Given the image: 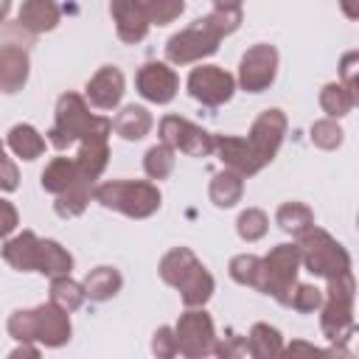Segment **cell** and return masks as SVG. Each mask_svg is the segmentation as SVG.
I'll return each instance as SVG.
<instances>
[{
	"label": "cell",
	"mask_w": 359,
	"mask_h": 359,
	"mask_svg": "<svg viewBox=\"0 0 359 359\" xmlns=\"http://www.w3.org/2000/svg\"><path fill=\"white\" fill-rule=\"evenodd\" d=\"M98 123V115L90 112L87 98L79 93H62L56 98V115H53V126L48 129V143L59 151L70 149L73 143H81L93 126Z\"/></svg>",
	"instance_id": "8"
},
{
	"label": "cell",
	"mask_w": 359,
	"mask_h": 359,
	"mask_svg": "<svg viewBox=\"0 0 359 359\" xmlns=\"http://www.w3.org/2000/svg\"><path fill=\"white\" fill-rule=\"evenodd\" d=\"M182 11H185V3H182V0H149L151 25H168V22H174Z\"/></svg>",
	"instance_id": "39"
},
{
	"label": "cell",
	"mask_w": 359,
	"mask_h": 359,
	"mask_svg": "<svg viewBox=\"0 0 359 359\" xmlns=\"http://www.w3.org/2000/svg\"><path fill=\"white\" fill-rule=\"evenodd\" d=\"M135 87L151 104H171L180 93V76L168 62H146L135 76Z\"/></svg>",
	"instance_id": "15"
},
{
	"label": "cell",
	"mask_w": 359,
	"mask_h": 359,
	"mask_svg": "<svg viewBox=\"0 0 359 359\" xmlns=\"http://www.w3.org/2000/svg\"><path fill=\"white\" fill-rule=\"evenodd\" d=\"M320 107H323L325 118L339 121V118H345V115L353 109V98H351V93H348L345 84L328 81V84H323V90H320Z\"/></svg>",
	"instance_id": "31"
},
{
	"label": "cell",
	"mask_w": 359,
	"mask_h": 359,
	"mask_svg": "<svg viewBox=\"0 0 359 359\" xmlns=\"http://www.w3.org/2000/svg\"><path fill=\"white\" fill-rule=\"evenodd\" d=\"M39 185H42V191H48V194H53V196L59 199V196L70 194L73 188H79V185H93V182L81 177L76 157H53V160L42 168ZM93 188H95V185H93Z\"/></svg>",
	"instance_id": "19"
},
{
	"label": "cell",
	"mask_w": 359,
	"mask_h": 359,
	"mask_svg": "<svg viewBox=\"0 0 359 359\" xmlns=\"http://www.w3.org/2000/svg\"><path fill=\"white\" fill-rule=\"evenodd\" d=\"M160 143H165L174 151H182L188 157H208L216 151V135H210L208 129L196 126L194 121L182 118V115H165L160 118Z\"/></svg>",
	"instance_id": "11"
},
{
	"label": "cell",
	"mask_w": 359,
	"mask_h": 359,
	"mask_svg": "<svg viewBox=\"0 0 359 359\" xmlns=\"http://www.w3.org/2000/svg\"><path fill=\"white\" fill-rule=\"evenodd\" d=\"M73 255L53 238H42V261H39V275L48 278H62L73 272Z\"/></svg>",
	"instance_id": "29"
},
{
	"label": "cell",
	"mask_w": 359,
	"mask_h": 359,
	"mask_svg": "<svg viewBox=\"0 0 359 359\" xmlns=\"http://www.w3.org/2000/svg\"><path fill=\"white\" fill-rule=\"evenodd\" d=\"M28 76H31L28 48L20 42H3V48H0V90L6 95H14L25 87Z\"/></svg>",
	"instance_id": "18"
},
{
	"label": "cell",
	"mask_w": 359,
	"mask_h": 359,
	"mask_svg": "<svg viewBox=\"0 0 359 359\" xmlns=\"http://www.w3.org/2000/svg\"><path fill=\"white\" fill-rule=\"evenodd\" d=\"M3 177H0V185H3V191L6 194H11L14 188H17V180H20V174H17V165H14V160L8 157V154H3Z\"/></svg>",
	"instance_id": "43"
},
{
	"label": "cell",
	"mask_w": 359,
	"mask_h": 359,
	"mask_svg": "<svg viewBox=\"0 0 359 359\" xmlns=\"http://www.w3.org/2000/svg\"><path fill=\"white\" fill-rule=\"evenodd\" d=\"M174 165H177V151L168 149L165 143L149 146L143 154V171L149 180H168L174 174Z\"/></svg>",
	"instance_id": "32"
},
{
	"label": "cell",
	"mask_w": 359,
	"mask_h": 359,
	"mask_svg": "<svg viewBox=\"0 0 359 359\" xmlns=\"http://www.w3.org/2000/svg\"><path fill=\"white\" fill-rule=\"evenodd\" d=\"M356 227H359V216H356Z\"/></svg>",
	"instance_id": "47"
},
{
	"label": "cell",
	"mask_w": 359,
	"mask_h": 359,
	"mask_svg": "<svg viewBox=\"0 0 359 359\" xmlns=\"http://www.w3.org/2000/svg\"><path fill=\"white\" fill-rule=\"evenodd\" d=\"M93 199L129 219H149L163 205V194L151 180H104L95 185Z\"/></svg>",
	"instance_id": "4"
},
{
	"label": "cell",
	"mask_w": 359,
	"mask_h": 359,
	"mask_svg": "<svg viewBox=\"0 0 359 359\" xmlns=\"http://www.w3.org/2000/svg\"><path fill=\"white\" fill-rule=\"evenodd\" d=\"M286 126H289V121H286L283 109H278V107L264 109V112L252 121V126H250L244 143H247V151H250V157L255 160V165H258L261 171H264V168L275 160V154L280 151V143H283V137H286Z\"/></svg>",
	"instance_id": "10"
},
{
	"label": "cell",
	"mask_w": 359,
	"mask_h": 359,
	"mask_svg": "<svg viewBox=\"0 0 359 359\" xmlns=\"http://www.w3.org/2000/svg\"><path fill=\"white\" fill-rule=\"evenodd\" d=\"M151 126H154V118H151V112H149L146 107H140V104H126V107L112 118L115 135L123 137V140H129V143L143 140V137L151 132Z\"/></svg>",
	"instance_id": "23"
},
{
	"label": "cell",
	"mask_w": 359,
	"mask_h": 359,
	"mask_svg": "<svg viewBox=\"0 0 359 359\" xmlns=\"http://www.w3.org/2000/svg\"><path fill=\"white\" fill-rule=\"evenodd\" d=\"M353 300H356V278L345 275L328 280L325 300L320 309V328L331 345H345L353 334Z\"/></svg>",
	"instance_id": "7"
},
{
	"label": "cell",
	"mask_w": 359,
	"mask_h": 359,
	"mask_svg": "<svg viewBox=\"0 0 359 359\" xmlns=\"http://www.w3.org/2000/svg\"><path fill=\"white\" fill-rule=\"evenodd\" d=\"M339 84L348 87L353 107H359V50H348L339 59Z\"/></svg>",
	"instance_id": "36"
},
{
	"label": "cell",
	"mask_w": 359,
	"mask_h": 359,
	"mask_svg": "<svg viewBox=\"0 0 359 359\" xmlns=\"http://www.w3.org/2000/svg\"><path fill=\"white\" fill-rule=\"evenodd\" d=\"M123 93H126V79L115 65L98 67L93 73V79L87 81V87H84L87 101L98 109H115L123 101Z\"/></svg>",
	"instance_id": "17"
},
{
	"label": "cell",
	"mask_w": 359,
	"mask_h": 359,
	"mask_svg": "<svg viewBox=\"0 0 359 359\" xmlns=\"http://www.w3.org/2000/svg\"><path fill=\"white\" fill-rule=\"evenodd\" d=\"M339 8H342V14H345V17L359 20V3H353V0H342V3H339Z\"/></svg>",
	"instance_id": "46"
},
{
	"label": "cell",
	"mask_w": 359,
	"mask_h": 359,
	"mask_svg": "<svg viewBox=\"0 0 359 359\" xmlns=\"http://www.w3.org/2000/svg\"><path fill=\"white\" fill-rule=\"evenodd\" d=\"M227 272L238 286H252L255 289L258 286V275H261V255H252V252L233 255Z\"/></svg>",
	"instance_id": "34"
},
{
	"label": "cell",
	"mask_w": 359,
	"mask_h": 359,
	"mask_svg": "<svg viewBox=\"0 0 359 359\" xmlns=\"http://www.w3.org/2000/svg\"><path fill=\"white\" fill-rule=\"evenodd\" d=\"M241 3H224L216 0L213 8L194 20L188 28L177 31L165 42V59L168 65H194L219 50V42L230 36L241 25Z\"/></svg>",
	"instance_id": "1"
},
{
	"label": "cell",
	"mask_w": 359,
	"mask_h": 359,
	"mask_svg": "<svg viewBox=\"0 0 359 359\" xmlns=\"http://www.w3.org/2000/svg\"><path fill=\"white\" fill-rule=\"evenodd\" d=\"M323 300H325L323 289H317L314 283H297L294 297H292V309L300 314H311V311L323 309Z\"/></svg>",
	"instance_id": "37"
},
{
	"label": "cell",
	"mask_w": 359,
	"mask_h": 359,
	"mask_svg": "<svg viewBox=\"0 0 359 359\" xmlns=\"http://www.w3.org/2000/svg\"><path fill=\"white\" fill-rule=\"evenodd\" d=\"M297 247H300V258H303L306 272L323 278L325 283L345 278V275H353V264H351L348 250L328 230H323V227L309 230L303 238H297Z\"/></svg>",
	"instance_id": "6"
},
{
	"label": "cell",
	"mask_w": 359,
	"mask_h": 359,
	"mask_svg": "<svg viewBox=\"0 0 359 359\" xmlns=\"http://www.w3.org/2000/svg\"><path fill=\"white\" fill-rule=\"evenodd\" d=\"M112 118L98 115V123L93 126V132L79 143L76 151V163L84 180H90L93 185H98L95 180L104 174L107 163H109V135H112Z\"/></svg>",
	"instance_id": "14"
},
{
	"label": "cell",
	"mask_w": 359,
	"mask_h": 359,
	"mask_svg": "<svg viewBox=\"0 0 359 359\" xmlns=\"http://www.w3.org/2000/svg\"><path fill=\"white\" fill-rule=\"evenodd\" d=\"M109 14H112L121 42L135 45V42L146 39V34L151 28L149 0H115V3H109Z\"/></svg>",
	"instance_id": "16"
},
{
	"label": "cell",
	"mask_w": 359,
	"mask_h": 359,
	"mask_svg": "<svg viewBox=\"0 0 359 359\" xmlns=\"http://www.w3.org/2000/svg\"><path fill=\"white\" fill-rule=\"evenodd\" d=\"M0 210H3V224H0V230H3V236H6V238H11V233H14V227L20 224V216H17V208L11 205V199H0Z\"/></svg>",
	"instance_id": "42"
},
{
	"label": "cell",
	"mask_w": 359,
	"mask_h": 359,
	"mask_svg": "<svg viewBox=\"0 0 359 359\" xmlns=\"http://www.w3.org/2000/svg\"><path fill=\"white\" fill-rule=\"evenodd\" d=\"M266 230H269V216H266L261 208H247V210H241L238 219H236V233H238V238L247 241V244L261 241V238L266 236Z\"/></svg>",
	"instance_id": "33"
},
{
	"label": "cell",
	"mask_w": 359,
	"mask_h": 359,
	"mask_svg": "<svg viewBox=\"0 0 359 359\" xmlns=\"http://www.w3.org/2000/svg\"><path fill=\"white\" fill-rule=\"evenodd\" d=\"M309 137H311V143H314L317 149H323V151H334V149L342 146L345 132H342V126H339L337 121H331V118H320V121L311 123Z\"/></svg>",
	"instance_id": "35"
},
{
	"label": "cell",
	"mask_w": 359,
	"mask_h": 359,
	"mask_svg": "<svg viewBox=\"0 0 359 359\" xmlns=\"http://www.w3.org/2000/svg\"><path fill=\"white\" fill-rule=\"evenodd\" d=\"M6 328H8V337L17 339L20 345L31 342V345H45V348H62L73 337L70 314L50 300L34 309H17L8 317Z\"/></svg>",
	"instance_id": "3"
},
{
	"label": "cell",
	"mask_w": 359,
	"mask_h": 359,
	"mask_svg": "<svg viewBox=\"0 0 359 359\" xmlns=\"http://www.w3.org/2000/svg\"><path fill=\"white\" fill-rule=\"evenodd\" d=\"M59 6L50 3V0H25L20 8H17V25L28 34H45V31H53L59 25Z\"/></svg>",
	"instance_id": "21"
},
{
	"label": "cell",
	"mask_w": 359,
	"mask_h": 359,
	"mask_svg": "<svg viewBox=\"0 0 359 359\" xmlns=\"http://www.w3.org/2000/svg\"><path fill=\"white\" fill-rule=\"evenodd\" d=\"M320 359H356V356L348 351V345H328V348H323Z\"/></svg>",
	"instance_id": "45"
},
{
	"label": "cell",
	"mask_w": 359,
	"mask_h": 359,
	"mask_svg": "<svg viewBox=\"0 0 359 359\" xmlns=\"http://www.w3.org/2000/svg\"><path fill=\"white\" fill-rule=\"evenodd\" d=\"M278 76V48L269 42H255L241 53L238 62V87L244 93H264Z\"/></svg>",
	"instance_id": "12"
},
{
	"label": "cell",
	"mask_w": 359,
	"mask_h": 359,
	"mask_svg": "<svg viewBox=\"0 0 359 359\" xmlns=\"http://www.w3.org/2000/svg\"><path fill=\"white\" fill-rule=\"evenodd\" d=\"M160 278L180 292L185 309H205V303L216 292V280L208 266L194 255L191 247H174L160 258Z\"/></svg>",
	"instance_id": "2"
},
{
	"label": "cell",
	"mask_w": 359,
	"mask_h": 359,
	"mask_svg": "<svg viewBox=\"0 0 359 359\" xmlns=\"http://www.w3.org/2000/svg\"><path fill=\"white\" fill-rule=\"evenodd\" d=\"M3 261L17 272H39L42 261V238L34 230H22L20 236L6 238L3 244Z\"/></svg>",
	"instance_id": "20"
},
{
	"label": "cell",
	"mask_w": 359,
	"mask_h": 359,
	"mask_svg": "<svg viewBox=\"0 0 359 359\" xmlns=\"http://www.w3.org/2000/svg\"><path fill=\"white\" fill-rule=\"evenodd\" d=\"M323 348H317L314 342L309 339H292L286 348H283V356L280 359H320Z\"/></svg>",
	"instance_id": "41"
},
{
	"label": "cell",
	"mask_w": 359,
	"mask_h": 359,
	"mask_svg": "<svg viewBox=\"0 0 359 359\" xmlns=\"http://www.w3.org/2000/svg\"><path fill=\"white\" fill-rule=\"evenodd\" d=\"M182 359H208L216 351V325L205 309H185L174 325Z\"/></svg>",
	"instance_id": "9"
},
{
	"label": "cell",
	"mask_w": 359,
	"mask_h": 359,
	"mask_svg": "<svg viewBox=\"0 0 359 359\" xmlns=\"http://www.w3.org/2000/svg\"><path fill=\"white\" fill-rule=\"evenodd\" d=\"M275 222L283 233L294 236V238H303L309 230H314V210L306 205V202H283L278 210H275Z\"/></svg>",
	"instance_id": "26"
},
{
	"label": "cell",
	"mask_w": 359,
	"mask_h": 359,
	"mask_svg": "<svg viewBox=\"0 0 359 359\" xmlns=\"http://www.w3.org/2000/svg\"><path fill=\"white\" fill-rule=\"evenodd\" d=\"M247 351V339L244 337H236V334H227L224 339L216 342V359H238L241 353Z\"/></svg>",
	"instance_id": "40"
},
{
	"label": "cell",
	"mask_w": 359,
	"mask_h": 359,
	"mask_svg": "<svg viewBox=\"0 0 359 359\" xmlns=\"http://www.w3.org/2000/svg\"><path fill=\"white\" fill-rule=\"evenodd\" d=\"M303 266L300 247L297 244H275L261 258V275H258V292L278 300L280 306H292L294 289H297V272Z\"/></svg>",
	"instance_id": "5"
},
{
	"label": "cell",
	"mask_w": 359,
	"mask_h": 359,
	"mask_svg": "<svg viewBox=\"0 0 359 359\" xmlns=\"http://www.w3.org/2000/svg\"><path fill=\"white\" fill-rule=\"evenodd\" d=\"M6 359H42V353H39V348H36V345L22 342V345H17Z\"/></svg>",
	"instance_id": "44"
},
{
	"label": "cell",
	"mask_w": 359,
	"mask_h": 359,
	"mask_svg": "<svg viewBox=\"0 0 359 359\" xmlns=\"http://www.w3.org/2000/svg\"><path fill=\"white\" fill-rule=\"evenodd\" d=\"M50 303H56L59 309H65L67 314L81 309V303L87 300V292H84V283L73 280L70 275H62V278H50Z\"/></svg>",
	"instance_id": "30"
},
{
	"label": "cell",
	"mask_w": 359,
	"mask_h": 359,
	"mask_svg": "<svg viewBox=\"0 0 359 359\" xmlns=\"http://www.w3.org/2000/svg\"><path fill=\"white\" fill-rule=\"evenodd\" d=\"M151 353L154 359H177L180 345H177V331L171 325H160L151 334Z\"/></svg>",
	"instance_id": "38"
},
{
	"label": "cell",
	"mask_w": 359,
	"mask_h": 359,
	"mask_svg": "<svg viewBox=\"0 0 359 359\" xmlns=\"http://www.w3.org/2000/svg\"><path fill=\"white\" fill-rule=\"evenodd\" d=\"M123 286V278L115 266H95L84 275V292L93 303H104L112 300Z\"/></svg>",
	"instance_id": "27"
},
{
	"label": "cell",
	"mask_w": 359,
	"mask_h": 359,
	"mask_svg": "<svg viewBox=\"0 0 359 359\" xmlns=\"http://www.w3.org/2000/svg\"><path fill=\"white\" fill-rule=\"evenodd\" d=\"M6 146L11 154H17L20 160H28V163L45 154V137L31 123H14L6 135Z\"/></svg>",
	"instance_id": "25"
},
{
	"label": "cell",
	"mask_w": 359,
	"mask_h": 359,
	"mask_svg": "<svg viewBox=\"0 0 359 359\" xmlns=\"http://www.w3.org/2000/svg\"><path fill=\"white\" fill-rule=\"evenodd\" d=\"M236 84H238L236 76L227 73L219 65H199V67H194L188 73V81H185L191 98L199 101V104H205V107H222V104H227L233 98V93H236Z\"/></svg>",
	"instance_id": "13"
},
{
	"label": "cell",
	"mask_w": 359,
	"mask_h": 359,
	"mask_svg": "<svg viewBox=\"0 0 359 359\" xmlns=\"http://www.w3.org/2000/svg\"><path fill=\"white\" fill-rule=\"evenodd\" d=\"M208 194H210V202L216 208H233L244 196V177L230 171V168H222L219 174H213Z\"/></svg>",
	"instance_id": "28"
},
{
	"label": "cell",
	"mask_w": 359,
	"mask_h": 359,
	"mask_svg": "<svg viewBox=\"0 0 359 359\" xmlns=\"http://www.w3.org/2000/svg\"><path fill=\"white\" fill-rule=\"evenodd\" d=\"M216 154H219V160H222L224 168L241 174L244 180L261 171L255 165V160L250 157L244 137H238V135H216Z\"/></svg>",
	"instance_id": "22"
},
{
	"label": "cell",
	"mask_w": 359,
	"mask_h": 359,
	"mask_svg": "<svg viewBox=\"0 0 359 359\" xmlns=\"http://www.w3.org/2000/svg\"><path fill=\"white\" fill-rule=\"evenodd\" d=\"M283 348V334L269 323H255L247 334V351L252 359H280Z\"/></svg>",
	"instance_id": "24"
}]
</instances>
